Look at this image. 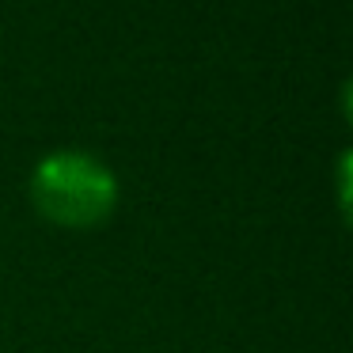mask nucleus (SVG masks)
Masks as SVG:
<instances>
[{
	"label": "nucleus",
	"instance_id": "obj_2",
	"mask_svg": "<svg viewBox=\"0 0 353 353\" xmlns=\"http://www.w3.org/2000/svg\"><path fill=\"white\" fill-rule=\"evenodd\" d=\"M338 205H342V216L350 213V152L338 156Z\"/></svg>",
	"mask_w": 353,
	"mask_h": 353
},
{
	"label": "nucleus",
	"instance_id": "obj_1",
	"mask_svg": "<svg viewBox=\"0 0 353 353\" xmlns=\"http://www.w3.org/2000/svg\"><path fill=\"white\" fill-rule=\"evenodd\" d=\"M31 205L57 228H99L118 205V175L84 148L46 152L31 171Z\"/></svg>",
	"mask_w": 353,
	"mask_h": 353
}]
</instances>
